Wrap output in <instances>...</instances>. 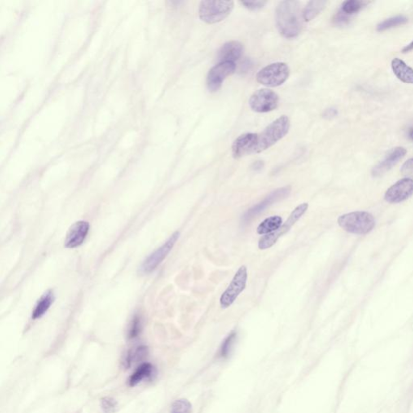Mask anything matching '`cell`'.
Returning a JSON list of instances; mask_svg holds the SVG:
<instances>
[{
    "label": "cell",
    "mask_w": 413,
    "mask_h": 413,
    "mask_svg": "<svg viewBox=\"0 0 413 413\" xmlns=\"http://www.w3.org/2000/svg\"><path fill=\"white\" fill-rule=\"evenodd\" d=\"M401 173L403 175L407 177L408 178L410 177H413V158L408 159L404 164L401 169Z\"/></svg>",
    "instance_id": "cell-30"
},
{
    "label": "cell",
    "mask_w": 413,
    "mask_h": 413,
    "mask_svg": "<svg viewBox=\"0 0 413 413\" xmlns=\"http://www.w3.org/2000/svg\"><path fill=\"white\" fill-rule=\"evenodd\" d=\"M291 192V187L290 186H284L282 188L276 189L272 191L269 195L258 204L253 206L252 208L247 210L242 216V221L246 223L252 221L254 217L258 216L260 213L263 212L266 208H269L272 204L277 202L283 200L289 196Z\"/></svg>",
    "instance_id": "cell-9"
},
{
    "label": "cell",
    "mask_w": 413,
    "mask_h": 413,
    "mask_svg": "<svg viewBox=\"0 0 413 413\" xmlns=\"http://www.w3.org/2000/svg\"><path fill=\"white\" fill-rule=\"evenodd\" d=\"M408 21L407 18L403 15H399V16H395V17L389 18V19H385L381 22L380 24L377 26V31L379 32H383V31L391 29V28H396L398 26L403 25V24H406Z\"/></svg>",
    "instance_id": "cell-24"
},
{
    "label": "cell",
    "mask_w": 413,
    "mask_h": 413,
    "mask_svg": "<svg viewBox=\"0 0 413 413\" xmlns=\"http://www.w3.org/2000/svg\"><path fill=\"white\" fill-rule=\"evenodd\" d=\"M236 65L234 62H220L212 67L207 76V86L211 92H216L221 87L225 79L234 73Z\"/></svg>",
    "instance_id": "cell-11"
},
{
    "label": "cell",
    "mask_w": 413,
    "mask_h": 413,
    "mask_svg": "<svg viewBox=\"0 0 413 413\" xmlns=\"http://www.w3.org/2000/svg\"><path fill=\"white\" fill-rule=\"evenodd\" d=\"M413 41H412L411 43L409 44V45H406L405 47H404V49L402 50L403 53H407V52L410 51V50H413Z\"/></svg>",
    "instance_id": "cell-33"
},
{
    "label": "cell",
    "mask_w": 413,
    "mask_h": 413,
    "mask_svg": "<svg viewBox=\"0 0 413 413\" xmlns=\"http://www.w3.org/2000/svg\"><path fill=\"white\" fill-rule=\"evenodd\" d=\"M258 133H245L239 136L232 146V155L234 159H240L256 152Z\"/></svg>",
    "instance_id": "cell-13"
},
{
    "label": "cell",
    "mask_w": 413,
    "mask_h": 413,
    "mask_svg": "<svg viewBox=\"0 0 413 413\" xmlns=\"http://www.w3.org/2000/svg\"><path fill=\"white\" fill-rule=\"evenodd\" d=\"M338 225L345 231L354 234H366L375 226V219L366 212H353L342 215L337 220Z\"/></svg>",
    "instance_id": "cell-3"
},
{
    "label": "cell",
    "mask_w": 413,
    "mask_h": 413,
    "mask_svg": "<svg viewBox=\"0 0 413 413\" xmlns=\"http://www.w3.org/2000/svg\"><path fill=\"white\" fill-rule=\"evenodd\" d=\"M179 236V232H175L162 247H159L156 251L151 253L141 265L140 273L142 274H147L154 271L172 250L173 246L178 240Z\"/></svg>",
    "instance_id": "cell-8"
},
{
    "label": "cell",
    "mask_w": 413,
    "mask_h": 413,
    "mask_svg": "<svg viewBox=\"0 0 413 413\" xmlns=\"http://www.w3.org/2000/svg\"><path fill=\"white\" fill-rule=\"evenodd\" d=\"M290 69L284 62H275L261 69L257 74L259 83L268 87H277L287 81Z\"/></svg>",
    "instance_id": "cell-6"
},
{
    "label": "cell",
    "mask_w": 413,
    "mask_h": 413,
    "mask_svg": "<svg viewBox=\"0 0 413 413\" xmlns=\"http://www.w3.org/2000/svg\"><path fill=\"white\" fill-rule=\"evenodd\" d=\"M142 330V325H141V321L138 317H135L133 318V321L131 322L130 327H129V332H128V336L129 339L136 338Z\"/></svg>",
    "instance_id": "cell-28"
},
{
    "label": "cell",
    "mask_w": 413,
    "mask_h": 413,
    "mask_svg": "<svg viewBox=\"0 0 413 413\" xmlns=\"http://www.w3.org/2000/svg\"><path fill=\"white\" fill-rule=\"evenodd\" d=\"M290 126L291 124L289 118L286 116L278 118L274 122L268 125L261 133H258L255 154L263 152L274 146L278 141H280L289 132Z\"/></svg>",
    "instance_id": "cell-2"
},
{
    "label": "cell",
    "mask_w": 413,
    "mask_h": 413,
    "mask_svg": "<svg viewBox=\"0 0 413 413\" xmlns=\"http://www.w3.org/2000/svg\"><path fill=\"white\" fill-rule=\"evenodd\" d=\"M191 403L186 399H179L173 403L170 413H191Z\"/></svg>",
    "instance_id": "cell-26"
},
{
    "label": "cell",
    "mask_w": 413,
    "mask_h": 413,
    "mask_svg": "<svg viewBox=\"0 0 413 413\" xmlns=\"http://www.w3.org/2000/svg\"><path fill=\"white\" fill-rule=\"evenodd\" d=\"M243 45L239 41H232L225 43L219 50L217 61L220 62H234L241 58Z\"/></svg>",
    "instance_id": "cell-16"
},
{
    "label": "cell",
    "mask_w": 413,
    "mask_h": 413,
    "mask_svg": "<svg viewBox=\"0 0 413 413\" xmlns=\"http://www.w3.org/2000/svg\"><path fill=\"white\" fill-rule=\"evenodd\" d=\"M275 19L278 31L286 38H295L300 35L303 27V11L298 1L287 0L279 2Z\"/></svg>",
    "instance_id": "cell-1"
},
{
    "label": "cell",
    "mask_w": 413,
    "mask_h": 413,
    "mask_svg": "<svg viewBox=\"0 0 413 413\" xmlns=\"http://www.w3.org/2000/svg\"><path fill=\"white\" fill-rule=\"evenodd\" d=\"M54 300V294L51 291H48L45 292L43 296H41V299L38 300V302L35 306L34 310L32 312V317L33 319H38L43 317L45 313L49 310L51 304H53Z\"/></svg>",
    "instance_id": "cell-18"
},
{
    "label": "cell",
    "mask_w": 413,
    "mask_h": 413,
    "mask_svg": "<svg viewBox=\"0 0 413 413\" xmlns=\"http://www.w3.org/2000/svg\"><path fill=\"white\" fill-rule=\"evenodd\" d=\"M413 195V180L403 178L392 185L386 191L384 199L390 204H398L405 201Z\"/></svg>",
    "instance_id": "cell-12"
},
{
    "label": "cell",
    "mask_w": 413,
    "mask_h": 413,
    "mask_svg": "<svg viewBox=\"0 0 413 413\" xmlns=\"http://www.w3.org/2000/svg\"><path fill=\"white\" fill-rule=\"evenodd\" d=\"M326 1L322 0H317V1H310L307 4L305 8L303 11V18L304 21H311L312 19L317 17L321 11H323L326 7Z\"/></svg>",
    "instance_id": "cell-21"
},
{
    "label": "cell",
    "mask_w": 413,
    "mask_h": 413,
    "mask_svg": "<svg viewBox=\"0 0 413 413\" xmlns=\"http://www.w3.org/2000/svg\"><path fill=\"white\" fill-rule=\"evenodd\" d=\"M101 408L103 413H114L117 408V402L111 397H104L101 400Z\"/></svg>",
    "instance_id": "cell-27"
},
{
    "label": "cell",
    "mask_w": 413,
    "mask_h": 413,
    "mask_svg": "<svg viewBox=\"0 0 413 413\" xmlns=\"http://www.w3.org/2000/svg\"><path fill=\"white\" fill-rule=\"evenodd\" d=\"M409 137L412 141H413V128H411V129H409Z\"/></svg>",
    "instance_id": "cell-34"
},
{
    "label": "cell",
    "mask_w": 413,
    "mask_h": 413,
    "mask_svg": "<svg viewBox=\"0 0 413 413\" xmlns=\"http://www.w3.org/2000/svg\"><path fill=\"white\" fill-rule=\"evenodd\" d=\"M406 153H407L406 149L401 146L390 150L385 158L373 168L371 170V175L374 178H379L383 174H385L396 165V163H398L399 161L405 157Z\"/></svg>",
    "instance_id": "cell-14"
},
{
    "label": "cell",
    "mask_w": 413,
    "mask_h": 413,
    "mask_svg": "<svg viewBox=\"0 0 413 413\" xmlns=\"http://www.w3.org/2000/svg\"><path fill=\"white\" fill-rule=\"evenodd\" d=\"M90 230V224L87 221H80L71 225L65 238V247L67 248H75L86 239Z\"/></svg>",
    "instance_id": "cell-15"
},
{
    "label": "cell",
    "mask_w": 413,
    "mask_h": 413,
    "mask_svg": "<svg viewBox=\"0 0 413 413\" xmlns=\"http://www.w3.org/2000/svg\"><path fill=\"white\" fill-rule=\"evenodd\" d=\"M279 98L276 93L268 90H258L250 97L249 106L251 109L258 113H266L278 107Z\"/></svg>",
    "instance_id": "cell-10"
},
{
    "label": "cell",
    "mask_w": 413,
    "mask_h": 413,
    "mask_svg": "<svg viewBox=\"0 0 413 413\" xmlns=\"http://www.w3.org/2000/svg\"><path fill=\"white\" fill-rule=\"evenodd\" d=\"M263 163L261 162V161H258V162H257V163H255L254 164H253V170H255V171H258V170H261V169L263 168Z\"/></svg>",
    "instance_id": "cell-32"
},
{
    "label": "cell",
    "mask_w": 413,
    "mask_h": 413,
    "mask_svg": "<svg viewBox=\"0 0 413 413\" xmlns=\"http://www.w3.org/2000/svg\"><path fill=\"white\" fill-rule=\"evenodd\" d=\"M338 115V111L336 108H329L323 114V117L326 119H332Z\"/></svg>",
    "instance_id": "cell-31"
},
{
    "label": "cell",
    "mask_w": 413,
    "mask_h": 413,
    "mask_svg": "<svg viewBox=\"0 0 413 413\" xmlns=\"http://www.w3.org/2000/svg\"><path fill=\"white\" fill-rule=\"evenodd\" d=\"M236 339H237V333L233 332L229 334V336L223 341L222 345L220 348V351H219V356L221 358H226L229 357L234 347Z\"/></svg>",
    "instance_id": "cell-25"
},
{
    "label": "cell",
    "mask_w": 413,
    "mask_h": 413,
    "mask_svg": "<svg viewBox=\"0 0 413 413\" xmlns=\"http://www.w3.org/2000/svg\"><path fill=\"white\" fill-rule=\"evenodd\" d=\"M392 69L396 77L403 83L413 84V69L404 61L396 58L392 61Z\"/></svg>",
    "instance_id": "cell-17"
},
{
    "label": "cell",
    "mask_w": 413,
    "mask_h": 413,
    "mask_svg": "<svg viewBox=\"0 0 413 413\" xmlns=\"http://www.w3.org/2000/svg\"><path fill=\"white\" fill-rule=\"evenodd\" d=\"M308 208H309V204H307V203H303V204L298 205L291 212L286 222L283 225H281L276 231H274L272 234L263 236L259 240L258 248L261 250H265V249H268V248L273 247L276 243L277 241L281 237H283L284 234H287V232L291 229V227L302 217L303 215L307 212Z\"/></svg>",
    "instance_id": "cell-5"
},
{
    "label": "cell",
    "mask_w": 413,
    "mask_h": 413,
    "mask_svg": "<svg viewBox=\"0 0 413 413\" xmlns=\"http://www.w3.org/2000/svg\"><path fill=\"white\" fill-rule=\"evenodd\" d=\"M247 266L242 265L236 272L227 289L223 292L220 298V305L222 309H228L235 302L239 295L247 287Z\"/></svg>",
    "instance_id": "cell-7"
},
{
    "label": "cell",
    "mask_w": 413,
    "mask_h": 413,
    "mask_svg": "<svg viewBox=\"0 0 413 413\" xmlns=\"http://www.w3.org/2000/svg\"><path fill=\"white\" fill-rule=\"evenodd\" d=\"M147 353H148V349L147 347L143 346V345L131 349L124 358V367L126 369L129 368L133 366V364L142 361L147 356Z\"/></svg>",
    "instance_id": "cell-22"
},
{
    "label": "cell",
    "mask_w": 413,
    "mask_h": 413,
    "mask_svg": "<svg viewBox=\"0 0 413 413\" xmlns=\"http://www.w3.org/2000/svg\"><path fill=\"white\" fill-rule=\"evenodd\" d=\"M234 6L233 1H202L199 5V18L206 24H216L229 16L234 9Z\"/></svg>",
    "instance_id": "cell-4"
},
{
    "label": "cell",
    "mask_w": 413,
    "mask_h": 413,
    "mask_svg": "<svg viewBox=\"0 0 413 413\" xmlns=\"http://www.w3.org/2000/svg\"><path fill=\"white\" fill-rule=\"evenodd\" d=\"M283 225V219L279 216H270L264 220L257 226V234L260 235H267L276 231L281 225Z\"/></svg>",
    "instance_id": "cell-19"
},
{
    "label": "cell",
    "mask_w": 413,
    "mask_h": 413,
    "mask_svg": "<svg viewBox=\"0 0 413 413\" xmlns=\"http://www.w3.org/2000/svg\"><path fill=\"white\" fill-rule=\"evenodd\" d=\"M266 1H261V0H257V1H243L241 2L242 5L246 7V8L250 10V11H257V10H261L263 8L265 5L266 4Z\"/></svg>",
    "instance_id": "cell-29"
},
{
    "label": "cell",
    "mask_w": 413,
    "mask_h": 413,
    "mask_svg": "<svg viewBox=\"0 0 413 413\" xmlns=\"http://www.w3.org/2000/svg\"><path fill=\"white\" fill-rule=\"evenodd\" d=\"M154 367L150 363H143L137 367L129 379V385L134 387L141 383L144 379H147L153 374Z\"/></svg>",
    "instance_id": "cell-20"
},
{
    "label": "cell",
    "mask_w": 413,
    "mask_h": 413,
    "mask_svg": "<svg viewBox=\"0 0 413 413\" xmlns=\"http://www.w3.org/2000/svg\"><path fill=\"white\" fill-rule=\"evenodd\" d=\"M366 4H367V2L359 1V0L345 1L341 5L340 12L342 13L343 15L349 17L350 15H354L356 13L361 11Z\"/></svg>",
    "instance_id": "cell-23"
}]
</instances>
